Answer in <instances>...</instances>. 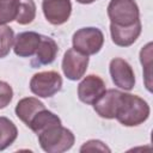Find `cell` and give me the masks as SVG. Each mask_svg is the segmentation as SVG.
I'll list each match as a JSON object with an SVG mask.
<instances>
[{
  "instance_id": "15",
  "label": "cell",
  "mask_w": 153,
  "mask_h": 153,
  "mask_svg": "<svg viewBox=\"0 0 153 153\" xmlns=\"http://www.w3.org/2000/svg\"><path fill=\"white\" fill-rule=\"evenodd\" d=\"M59 124H61V120L57 115H55L54 112H51L47 109H42L33 116V118L30 121L27 127L33 133H36L38 135L42 131L47 130L48 128H51V127L59 126Z\"/></svg>"
},
{
  "instance_id": "18",
  "label": "cell",
  "mask_w": 153,
  "mask_h": 153,
  "mask_svg": "<svg viewBox=\"0 0 153 153\" xmlns=\"http://www.w3.org/2000/svg\"><path fill=\"white\" fill-rule=\"evenodd\" d=\"M36 17V4L33 0H20L18 16L16 22L20 25H26L33 22Z\"/></svg>"
},
{
  "instance_id": "12",
  "label": "cell",
  "mask_w": 153,
  "mask_h": 153,
  "mask_svg": "<svg viewBox=\"0 0 153 153\" xmlns=\"http://www.w3.org/2000/svg\"><path fill=\"white\" fill-rule=\"evenodd\" d=\"M121 92L122 91H118L115 88L105 90V92L93 104L94 111L103 118H108V120L115 118V114H116Z\"/></svg>"
},
{
  "instance_id": "4",
  "label": "cell",
  "mask_w": 153,
  "mask_h": 153,
  "mask_svg": "<svg viewBox=\"0 0 153 153\" xmlns=\"http://www.w3.org/2000/svg\"><path fill=\"white\" fill-rule=\"evenodd\" d=\"M108 16L115 25L128 26L140 20V11L135 0H111L108 5Z\"/></svg>"
},
{
  "instance_id": "20",
  "label": "cell",
  "mask_w": 153,
  "mask_h": 153,
  "mask_svg": "<svg viewBox=\"0 0 153 153\" xmlns=\"http://www.w3.org/2000/svg\"><path fill=\"white\" fill-rule=\"evenodd\" d=\"M13 98V90L10 84L0 80V109L6 108Z\"/></svg>"
},
{
  "instance_id": "14",
  "label": "cell",
  "mask_w": 153,
  "mask_h": 153,
  "mask_svg": "<svg viewBox=\"0 0 153 153\" xmlns=\"http://www.w3.org/2000/svg\"><path fill=\"white\" fill-rule=\"evenodd\" d=\"M42 109H45V106L41 100H38L35 97H25L17 103L16 115L22 122H24L26 126H29V123L33 118V116Z\"/></svg>"
},
{
  "instance_id": "10",
  "label": "cell",
  "mask_w": 153,
  "mask_h": 153,
  "mask_svg": "<svg viewBox=\"0 0 153 153\" xmlns=\"http://www.w3.org/2000/svg\"><path fill=\"white\" fill-rule=\"evenodd\" d=\"M42 35L35 31H24L14 37L13 50L17 56L31 57L36 54Z\"/></svg>"
},
{
  "instance_id": "16",
  "label": "cell",
  "mask_w": 153,
  "mask_h": 153,
  "mask_svg": "<svg viewBox=\"0 0 153 153\" xmlns=\"http://www.w3.org/2000/svg\"><path fill=\"white\" fill-rule=\"evenodd\" d=\"M18 136V129L16 124L7 117L0 116V151L11 146Z\"/></svg>"
},
{
  "instance_id": "3",
  "label": "cell",
  "mask_w": 153,
  "mask_h": 153,
  "mask_svg": "<svg viewBox=\"0 0 153 153\" xmlns=\"http://www.w3.org/2000/svg\"><path fill=\"white\" fill-rule=\"evenodd\" d=\"M73 48L84 55L97 54L104 43V35L98 27H81L72 37Z\"/></svg>"
},
{
  "instance_id": "13",
  "label": "cell",
  "mask_w": 153,
  "mask_h": 153,
  "mask_svg": "<svg viewBox=\"0 0 153 153\" xmlns=\"http://www.w3.org/2000/svg\"><path fill=\"white\" fill-rule=\"evenodd\" d=\"M59 51L57 43L48 36L41 37V42L38 45V49L35 54V59L31 61L32 67H38V66H44V65H50Z\"/></svg>"
},
{
  "instance_id": "19",
  "label": "cell",
  "mask_w": 153,
  "mask_h": 153,
  "mask_svg": "<svg viewBox=\"0 0 153 153\" xmlns=\"http://www.w3.org/2000/svg\"><path fill=\"white\" fill-rule=\"evenodd\" d=\"M14 42V32L13 30L5 25L0 24V59L7 56Z\"/></svg>"
},
{
  "instance_id": "2",
  "label": "cell",
  "mask_w": 153,
  "mask_h": 153,
  "mask_svg": "<svg viewBox=\"0 0 153 153\" xmlns=\"http://www.w3.org/2000/svg\"><path fill=\"white\" fill-rule=\"evenodd\" d=\"M42 149L47 153H62L74 145V134L61 124L48 128L37 135Z\"/></svg>"
},
{
  "instance_id": "17",
  "label": "cell",
  "mask_w": 153,
  "mask_h": 153,
  "mask_svg": "<svg viewBox=\"0 0 153 153\" xmlns=\"http://www.w3.org/2000/svg\"><path fill=\"white\" fill-rule=\"evenodd\" d=\"M20 0H0V24L16 20Z\"/></svg>"
},
{
  "instance_id": "8",
  "label": "cell",
  "mask_w": 153,
  "mask_h": 153,
  "mask_svg": "<svg viewBox=\"0 0 153 153\" xmlns=\"http://www.w3.org/2000/svg\"><path fill=\"white\" fill-rule=\"evenodd\" d=\"M104 92H105L104 80L94 74L86 75L78 85V97L85 104L93 105L96 100Z\"/></svg>"
},
{
  "instance_id": "11",
  "label": "cell",
  "mask_w": 153,
  "mask_h": 153,
  "mask_svg": "<svg viewBox=\"0 0 153 153\" xmlns=\"http://www.w3.org/2000/svg\"><path fill=\"white\" fill-rule=\"evenodd\" d=\"M141 22L137 20L128 26H120L110 23V33L112 42L118 47L131 45L141 33Z\"/></svg>"
},
{
  "instance_id": "21",
  "label": "cell",
  "mask_w": 153,
  "mask_h": 153,
  "mask_svg": "<svg viewBox=\"0 0 153 153\" xmlns=\"http://www.w3.org/2000/svg\"><path fill=\"white\" fill-rule=\"evenodd\" d=\"M85 151H102V152H110V148L108 146H105V143H103L99 140H90L87 142H85L81 148L80 152H85Z\"/></svg>"
},
{
  "instance_id": "22",
  "label": "cell",
  "mask_w": 153,
  "mask_h": 153,
  "mask_svg": "<svg viewBox=\"0 0 153 153\" xmlns=\"http://www.w3.org/2000/svg\"><path fill=\"white\" fill-rule=\"evenodd\" d=\"M75 1H78L79 4L87 5V4H92V2H93V1H96V0H75Z\"/></svg>"
},
{
  "instance_id": "6",
  "label": "cell",
  "mask_w": 153,
  "mask_h": 153,
  "mask_svg": "<svg viewBox=\"0 0 153 153\" xmlns=\"http://www.w3.org/2000/svg\"><path fill=\"white\" fill-rule=\"evenodd\" d=\"M88 66V56L79 53L74 48L68 49L62 59V72L69 80H79L86 73Z\"/></svg>"
},
{
  "instance_id": "7",
  "label": "cell",
  "mask_w": 153,
  "mask_h": 153,
  "mask_svg": "<svg viewBox=\"0 0 153 153\" xmlns=\"http://www.w3.org/2000/svg\"><path fill=\"white\" fill-rule=\"evenodd\" d=\"M110 75L114 81V84L124 90L130 91L134 88L135 85V74L131 68V66L121 57H115L110 61L109 66Z\"/></svg>"
},
{
  "instance_id": "1",
  "label": "cell",
  "mask_w": 153,
  "mask_h": 153,
  "mask_svg": "<svg viewBox=\"0 0 153 153\" xmlns=\"http://www.w3.org/2000/svg\"><path fill=\"white\" fill-rule=\"evenodd\" d=\"M148 103L136 94L121 92L115 118L126 127H136L149 117Z\"/></svg>"
},
{
  "instance_id": "9",
  "label": "cell",
  "mask_w": 153,
  "mask_h": 153,
  "mask_svg": "<svg viewBox=\"0 0 153 153\" xmlns=\"http://www.w3.org/2000/svg\"><path fill=\"white\" fill-rule=\"evenodd\" d=\"M42 10L45 19L53 25L65 24L72 13L71 0H43Z\"/></svg>"
},
{
  "instance_id": "5",
  "label": "cell",
  "mask_w": 153,
  "mask_h": 153,
  "mask_svg": "<svg viewBox=\"0 0 153 153\" xmlns=\"http://www.w3.org/2000/svg\"><path fill=\"white\" fill-rule=\"evenodd\" d=\"M61 87L62 78L54 71L36 73L30 80V91L41 98L53 97L61 90Z\"/></svg>"
}]
</instances>
